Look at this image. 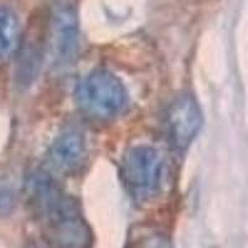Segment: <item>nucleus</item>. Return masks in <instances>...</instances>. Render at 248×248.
Segmentation results:
<instances>
[{"mask_svg":"<svg viewBox=\"0 0 248 248\" xmlns=\"http://www.w3.org/2000/svg\"><path fill=\"white\" fill-rule=\"evenodd\" d=\"M125 248H172L171 243L164 234L154 231L138 230L129 237Z\"/></svg>","mask_w":248,"mask_h":248,"instance_id":"nucleus-8","label":"nucleus"},{"mask_svg":"<svg viewBox=\"0 0 248 248\" xmlns=\"http://www.w3.org/2000/svg\"><path fill=\"white\" fill-rule=\"evenodd\" d=\"M79 110L98 121H108L123 110L127 91L121 79L108 71H93L83 77L75 91Z\"/></svg>","mask_w":248,"mask_h":248,"instance_id":"nucleus-2","label":"nucleus"},{"mask_svg":"<svg viewBox=\"0 0 248 248\" xmlns=\"http://www.w3.org/2000/svg\"><path fill=\"white\" fill-rule=\"evenodd\" d=\"M121 176L128 191L138 200H149L158 194L165 176V159L150 145H137L124 153Z\"/></svg>","mask_w":248,"mask_h":248,"instance_id":"nucleus-3","label":"nucleus"},{"mask_svg":"<svg viewBox=\"0 0 248 248\" xmlns=\"http://www.w3.org/2000/svg\"><path fill=\"white\" fill-rule=\"evenodd\" d=\"M47 46L57 66L70 65L79 46V24L75 9L59 3L51 9L47 25Z\"/></svg>","mask_w":248,"mask_h":248,"instance_id":"nucleus-4","label":"nucleus"},{"mask_svg":"<svg viewBox=\"0 0 248 248\" xmlns=\"http://www.w3.org/2000/svg\"><path fill=\"white\" fill-rule=\"evenodd\" d=\"M202 124L198 102L183 94L171 102L167 113V132L170 143L178 150H185L192 143Z\"/></svg>","mask_w":248,"mask_h":248,"instance_id":"nucleus-5","label":"nucleus"},{"mask_svg":"<svg viewBox=\"0 0 248 248\" xmlns=\"http://www.w3.org/2000/svg\"><path fill=\"white\" fill-rule=\"evenodd\" d=\"M21 26L12 9L0 6V65L16 55L21 46Z\"/></svg>","mask_w":248,"mask_h":248,"instance_id":"nucleus-7","label":"nucleus"},{"mask_svg":"<svg viewBox=\"0 0 248 248\" xmlns=\"http://www.w3.org/2000/svg\"><path fill=\"white\" fill-rule=\"evenodd\" d=\"M48 163L55 171L70 175L78 171L87 158V139L77 128L62 130L51 143Z\"/></svg>","mask_w":248,"mask_h":248,"instance_id":"nucleus-6","label":"nucleus"},{"mask_svg":"<svg viewBox=\"0 0 248 248\" xmlns=\"http://www.w3.org/2000/svg\"><path fill=\"white\" fill-rule=\"evenodd\" d=\"M13 205H14L13 195L4 189L0 190V216H4L12 211Z\"/></svg>","mask_w":248,"mask_h":248,"instance_id":"nucleus-9","label":"nucleus"},{"mask_svg":"<svg viewBox=\"0 0 248 248\" xmlns=\"http://www.w3.org/2000/svg\"><path fill=\"white\" fill-rule=\"evenodd\" d=\"M29 207L51 248H92L94 234L78 201L45 172H32L25 184Z\"/></svg>","mask_w":248,"mask_h":248,"instance_id":"nucleus-1","label":"nucleus"},{"mask_svg":"<svg viewBox=\"0 0 248 248\" xmlns=\"http://www.w3.org/2000/svg\"><path fill=\"white\" fill-rule=\"evenodd\" d=\"M25 248H51L50 246L46 245L45 242H31L26 246Z\"/></svg>","mask_w":248,"mask_h":248,"instance_id":"nucleus-10","label":"nucleus"}]
</instances>
